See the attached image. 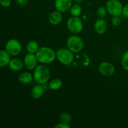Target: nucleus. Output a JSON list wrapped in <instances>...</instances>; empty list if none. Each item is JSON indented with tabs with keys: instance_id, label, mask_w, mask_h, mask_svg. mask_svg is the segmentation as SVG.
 Masks as SVG:
<instances>
[{
	"instance_id": "nucleus-10",
	"label": "nucleus",
	"mask_w": 128,
	"mask_h": 128,
	"mask_svg": "<svg viewBox=\"0 0 128 128\" xmlns=\"http://www.w3.org/2000/svg\"><path fill=\"white\" fill-rule=\"evenodd\" d=\"M55 8L60 12H65L70 10L72 5V0H55Z\"/></svg>"
},
{
	"instance_id": "nucleus-1",
	"label": "nucleus",
	"mask_w": 128,
	"mask_h": 128,
	"mask_svg": "<svg viewBox=\"0 0 128 128\" xmlns=\"http://www.w3.org/2000/svg\"><path fill=\"white\" fill-rule=\"evenodd\" d=\"M38 61L42 64H49L53 62L56 58L54 51L48 47H41L39 48L36 53Z\"/></svg>"
},
{
	"instance_id": "nucleus-4",
	"label": "nucleus",
	"mask_w": 128,
	"mask_h": 128,
	"mask_svg": "<svg viewBox=\"0 0 128 128\" xmlns=\"http://www.w3.org/2000/svg\"><path fill=\"white\" fill-rule=\"evenodd\" d=\"M68 48L73 52H80L84 48V41L78 36H71L66 41Z\"/></svg>"
},
{
	"instance_id": "nucleus-3",
	"label": "nucleus",
	"mask_w": 128,
	"mask_h": 128,
	"mask_svg": "<svg viewBox=\"0 0 128 128\" xmlns=\"http://www.w3.org/2000/svg\"><path fill=\"white\" fill-rule=\"evenodd\" d=\"M56 58L61 64L68 66L74 60L73 52L68 48H60L56 52Z\"/></svg>"
},
{
	"instance_id": "nucleus-27",
	"label": "nucleus",
	"mask_w": 128,
	"mask_h": 128,
	"mask_svg": "<svg viewBox=\"0 0 128 128\" xmlns=\"http://www.w3.org/2000/svg\"><path fill=\"white\" fill-rule=\"evenodd\" d=\"M16 2L20 6H24L27 4L28 0H16Z\"/></svg>"
},
{
	"instance_id": "nucleus-18",
	"label": "nucleus",
	"mask_w": 128,
	"mask_h": 128,
	"mask_svg": "<svg viewBox=\"0 0 128 128\" xmlns=\"http://www.w3.org/2000/svg\"><path fill=\"white\" fill-rule=\"evenodd\" d=\"M81 11H82V8L80 4H74L72 5L70 8V12L73 16H80L81 13Z\"/></svg>"
},
{
	"instance_id": "nucleus-9",
	"label": "nucleus",
	"mask_w": 128,
	"mask_h": 128,
	"mask_svg": "<svg viewBox=\"0 0 128 128\" xmlns=\"http://www.w3.org/2000/svg\"><path fill=\"white\" fill-rule=\"evenodd\" d=\"M100 73L105 76H112L115 71L113 65L110 62H102L99 66Z\"/></svg>"
},
{
	"instance_id": "nucleus-19",
	"label": "nucleus",
	"mask_w": 128,
	"mask_h": 128,
	"mask_svg": "<svg viewBox=\"0 0 128 128\" xmlns=\"http://www.w3.org/2000/svg\"><path fill=\"white\" fill-rule=\"evenodd\" d=\"M62 86V82L59 79H54L50 82L49 88L51 90H58Z\"/></svg>"
},
{
	"instance_id": "nucleus-14",
	"label": "nucleus",
	"mask_w": 128,
	"mask_h": 128,
	"mask_svg": "<svg viewBox=\"0 0 128 128\" xmlns=\"http://www.w3.org/2000/svg\"><path fill=\"white\" fill-rule=\"evenodd\" d=\"M11 55L6 51V50H1L0 51V66H7L11 61Z\"/></svg>"
},
{
	"instance_id": "nucleus-8",
	"label": "nucleus",
	"mask_w": 128,
	"mask_h": 128,
	"mask_svg": "<svg viewBox=\"0 0 128 128\" xmlns=\"http://www.w3.org/2000/svg\"><path fill=\"white\" fill-rule=\"evenodd\" d=\"M36 54L34 53H28L25 56L24 59V64L25 67L29 70H32L35 69L37 66L38 62Z\"/></svg>"
},
{
	"instance_id": "nucleus-25",
	"label": "nucleus",
	"mask_w": 128,
	"mask_h": 128,
	"mask_svg": "<svg viewBox=\"0 0 128 128\" xmlns=\"http://www.w3.org/2000/svg\"><path fill=\"white\" fill-rule=\"evenodd\" d=\"M70 127V126L69 125V124L64 123V122H61V123H60L55 126L56 128H69Z\"/></svg>"
},
{
	"instance_id": "nucleus-20",
	"label": "nucleus",
	"mask_w": 128,
	"mask_h": 128,
	"mask_svg": "<svg viewBox=\"0 0 128 128\" xmlns=\"http://www.w3.org/2000/svg\"><path fill=\"white\" fill-rule=\"evenodd\" d=\"M60 119L62 122L70 124L71 122V117L68 113L66 112H62L60 114Z\"/></svg>"
},
{
	"instance_id": "nucleus-15",
	"label": "nucleus",
	"mask_w": 128,
	"mask_h": 128,
	"mask_svg": "<svg viewBox=\"0 0 128 128\" xmlns=\"http://www.w3.org/2000/svg\"><path fill=\"white\" fill-rule=\"evenodd\" d=\"M31 96L34 99H39L42 96L44 93V88L40 84L36 85L31 90Z\"/></svg>"
},
{
	"instance_id": "nucleus-22",
	"label": "nucleus",
	"mask_w": 128,
	"mask_h": 128,
	"mask_svg": "<svg viewBox=\"0 0 128 128\" xmlns=\"http://www.w3.org/2000/svg\"><path fill=\"white\" fill-rule=\"evenodd\" d=\"M97 15L100 18H103L106 15V10L104 7L102 6L98 9Z\"/></svg>"
},
{
	"instance_id": "nucleus-11",
	"label": "nucleus",
	"mask_w": 128,
	"mask_h": 128,
	"mask_svg": "<svg viewBox=\"0 0 128 128\" xmlns=\"http://www.w3.org/2000/svg\"><path fill=\"white\" fill-rule=\"evenodd\" d=\"M94 30L98 34H103L105 33L107 29V23L103 18H100L97 20L94 25Z\"/></svg>"
},
{
	"instance_id": "nucleus-28",
	"label": "nucleus",
	"mask_w": 128,
	"mask_h": 128,
	"mask_svg": "<svg viewBox=\"0 0 128 128\" xmlns=\"http://www.w3.org/2000/svg\"><path fill=\"white\" fill-rule=\"evenodd\" d=\"M74 2H76V3L80 4V3H81V2H82V0H74Z\"/></svg>"
},
{
	"instance_id": "nucleus-23",
	"label": "nucleus",
	"mask_w": 128,
	"mask_h": 128,
	"mask_svg": "<svg viewBox=\"0 0 128 128\" xmlns=\"http://www.w3.org/2000/svg\"><path fill=\"white\" fill-rule=\"evenodd\" d=\"M111 22L114 26H119L121 23V19L118 16H114L112 17V20H111Z\"/></svg>"
},
{
	"instance_id": "nucleus-6",
	"label": "nucleus",
	"mask_w": 128,
	"mask_h": 128,
	"mask_svg": "<svg viewBox=\"0 0 128 128\" xmlns=\"http://www.w3.org/2000/svg\"><path fill=\"white\" fill-rule=\"evenodd\" d=\"M106 10L113 16H120L122 14L123 6L118 0H109L106 3Z\"/></svg>"
},
{
	"instance_id": "nucleus-2",
	"label": "nucleus",
	"mask_w": 128,
	"mask_h": 128,
	"mask_svg": "<svg viewBox=\"0 0 128 128\" xmlns=\"http://www.w3.org/2000/svg\"><path fill=\"white\" fill-rule=\"evenodd\" d=\"M33 78L37 83L40 84L46 83L50 78V70L44 65H39L35 68Z\"/></svg>"
},
{
	"instance_id": "nucleus-12",
	"label": "nucleus",
	"mask_w": 128,
	"mask_h": 128,
	"mask_svg": "<svg viewBox=\"0 0 128 128\" xmlns=\"http://www.w3.org/2000/svg\"><path fill=\"white\" fill-rule=\"evenodd\" d=\"M58 11H53L49 16V22L52 25H58L62 21V15Z\"/></svg>"
},
{
	"instance_id": "nucleus-21",
	"label": "nucleus",
	"mask_w": 128,
	"mask_h": 128,
	"mask_svg": "<svg viewBox=\"0 0 128 128\" xmlns=\"http://www.w3.org/2000/svg\"><path fill=\"white\" fill-rule=\"evenodd\" d=\"M122 66L126 71H128V51H126L123 54L121 61Z\"/></svg>"
},
{
	"instance_id": "nucleus-26",
	"label": "nucleus",
	"mask_w": 128,
	"mask_h": 128,
	"mask_svg": "<svg viewBox=\"0 0 128 128\" xmlns=\"http://www.w3.org/2000/svg\"><path fill=\"white\" fill-rule=\"evenodd\" d=\"M122 14L124 16L128 18V4L125 5L123 7V10H122Z\"/></svg>"
},
{
	"instance_id": "nucleus-24",
	"label": "nucleus",
	"mask_w": 128,
	"mask_h": 128,
	"mask_svg": "<svg viewBox=\"0 0 128 128\" xmlns=\"http://www.w3.org/2000/svg\"><path fill=\"white\" fill-rule=\"evenodd\" d=\"M0 2L2 7L7 8L11 5V1L10 0H0Z\"/></svg>"
},
{
	"instance_id": "nucleus-16",
	"label": "nucleus",
	"mask_w": 128,
	"mask_h": 128,
	"mask_svg": "<svg viewBox=\"0 0 128 128\" xmlns=\"http://www.w3.org/2000/svg\"><path fill=\"white\" fill-rule=\"evenodd\" d=\"M32 76L30 72H22L19 76V81L21 83L27 84L32 81Z\"/></svg>"
},
{
	"instance_id": "nucleus-13",
	"label": "nucleus",
	"mask_w": 128,
	"mask_h": 128,
	"mask_svg": "<svg viewBox=\"0 0 128 128\" xmlns=\"http://www.w3.org/2000/svg\"><path fill=\"white\" fill-rule=\"evenodd\" d=\"M9 66L11 70L14 71H19L23 68L24 62L20 59H13L11 60L9 63Z\"/></svg>"
},
{
	"instance_id": "nucleus-5",
	"label": "nucleus",
	"mask_w": 128,
	"mask_h": 128,
	"mask_svg": "<svg viewBox=\"0 0 128 128\" xmlns=\"http://www.w3.org/2000/svg\"><path fill=\"white\" fill-rule=\"evenodd\" d=\"M67 27L70 32L78 34L81 32L82 30L83 24L81 20L78 16H72L68 20Z\"/></svg>"
},
{
	"instance_id": "nucleus-7",
	"label": "nucleus",
	"mask_w": 128,
	"mask_h": 128,
	"mask_svg": "<svg viewBox=\"0 0 128 128\" xmlns=\"http://www.w3.org/2000/svg\"><path fill=\"white\" fill-rule=\"evenodd\" d=\"M5 50L11 56H17L21 52L22 46L18 40L11 39L6 42Z\"/></svg>"
},
{
	"instance_id": "nucleus-17",
	"label": "nucleus",
	"mask_w": 128,
	"mask_h": 128,
	"mask_svg": "<svg viewBox=\"0 0 128 128\" xmlns=\"http://www.w3.org/2000/svg\"><path fill=\"white\" fill-rule=\"evenodd\" d=\"M39 45L37 42L34 41H31L28 43L27 46H26V49L27 51L30 53H34L36 54V52L38 51L39 50Z\"/></svg>"
}]
</instances>
